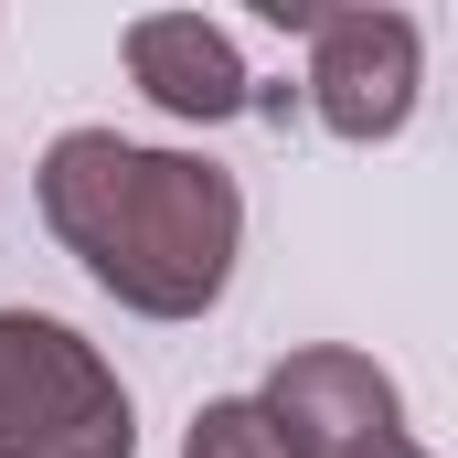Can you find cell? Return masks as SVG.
Wrapping results in <instances>:
<instances>
[{
  "mask_svg": "<svg viewBox=\"0 0 458 458\" xmlns=\"http://www.w3.org/2000/svg\"><path fill=\"white\" fill-rule=\"evenodd\" d=\"M310 32V117L373 149L416 117V86H427V32L416 11H299Z\"/></svg>",
  "mask_w": 458,
  "mask_h": 458,
  "instance_id": "obj_3",
  "label": "cell"
},
{
  "mask_svg": "<svg viewBox=\"0 0 458 458\" xmlns=\"http://www.w3.org/2000/svg\"><path fill=\"white\" fill-rule=\"evenodd\" d=\"M128 75H139V97L160 117H192V128H225V117L256 107L234 32L203 21V11H139L128 21Z\"/></svg>",
  "mask_w": 458,
  "mask_h": 458,
  "instance_id": "obj_5",
  "label": "cell"
},
{
  "mask_svg": "<svg viewBox=\"0 0 458 458\" xmlns=\"http://www.w3.org/2000/svg\"><path fill=\"white\" fill-rule=\"evenodd\" d=\"M0 458H139V405L107 352L43 310H0Z\"/></svg>",
  "mask_w": 458,
  "mask_h": 458,
  "instance_id": "obj_2",
  "label": "cell"
},
{
  "mask_svg": "<svg viewBox=\"0 0 458 458\" xmlns=\"http://www.w3.org/2000/svg\"><path fill=\"white\" fill-rule=\"evenodd\" d=\"M43 225L54 245L139 320H203L245 256V192L192 149H149L117 128H64L43 149Z\"/></svg>",
  "mask_w": 458,
  "mask_h": 458,
  "instance_id": "obj_1",
  "label": "cell"
},
{
  "mask_svg": "<svg viewBox=\"0 0 458 458\" xmlns=\"http://www.w3.org/2000/svg\"><path fill=\"white\" fill-rule=\"evenodd\" d=\"M373 458H427V448H416V437H394V448H373Z\"/></svg>",
  "mask_w": 458,
  "mask_h": 458,
  "instance_id": "obj_7",
  "label": "cell"
},
{
  "mask_svg": "<svg viewBox=\"0 0 458 458\" xmlns=\"http://www.w3.org/2000/svg\"><path fill=\"white\" fill-rule=\"evenodd\" d=\"M182 458H288V448L267 437L256 394H214V405L192 416V437H182Z\"/></svg>",
  "mask_w": 458,
  "mask_h": 458,
  "instance_id": "obj_6",
  "label": "cell"
},
{
  "mask_svg": "<svg viewBox=\"0 0 458 458\" xmlns=\"http://www.w3.org/2000/svg\"><path fill=\"white\" fill-rule=\"evenodd\" d=\"M256 416L288 458H373L405 437V394L373 352H342V342H310L288 352L267 384H256Z\"/></svg>",
  "mask_w": 458,
  "mask_h": 458,
  "instance_id": "obj_4",
  "label": "cell"
}]
</instances>
